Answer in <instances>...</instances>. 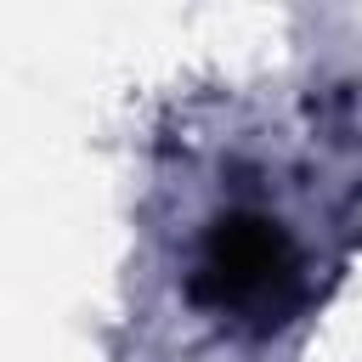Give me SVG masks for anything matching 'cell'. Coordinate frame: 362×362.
Instances as JSON below:
<instances>
[{
    "label": "cell",
    "instance_id": "cell-1",
    "mask_svg": "<svg viewBox=\"0 0 362 362\" xmlns=\"http://www.w3.org/2000/svg\"><path fill=\"white\" fill-rule=\"evenodd\" d=\"M192 288L215 311L277 322L300 294V255H294V243L277 221H266L255 209H238V215L209 226Z\"/></svg>",
    "mask_w": 362,
    "mask_h": 362
}]
</instances>
